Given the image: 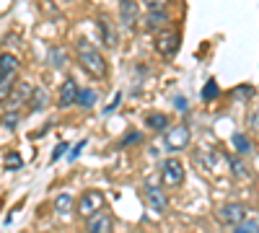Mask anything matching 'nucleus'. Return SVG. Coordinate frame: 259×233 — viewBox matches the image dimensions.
<instances>
[{"label":"nucleus","mask_w":259,"mask_h":233,"mask_svg":"<svg viewBox=\"0 0 259 233\" xmlns=\"http://www.w3.org/2000/svg\"><path fill=\"white\" fill-rule=\"evenodd\" d=\"M75 52H78V65L89 73L91 78H96V80L106 78V73H109V65H106L104 55L91 44V41L78 39V41H75Z\"/></svg>","instance_id":"nucleus-1"},{"label":"nucleus","mask_w":259,"mask_h":233,"mask_svg":"<svg viewBox=\"0 0 259 233\" xmlns=\"http://www.w3.org/2000/svg\"><path fill=\"white\" fill-rule=\"evenodd\" d=\"M104 205H106L104 192H99V189H85V192L78 197V202H75V213L89 220V218L104 213Z\"/></svg>","instance_id":"nucleus-2"},{"label":"nucleus","mask_w":259,"mask_h":233,"mask_svg":"<svg viewBox=\"0 0 259 233\" xmlns=\"http://www.w3.org/2000/svg\"><path fill=\"white\" fill-rule=\"evenodd\" d=\"M215 220L221 225H241L246 220V205L244 202H223L215 210Z\"/></svg>","instance_id":"nucleus-3"},{"label":"nucleus","mask_w":259,"mask_h":233,"mask_svg":"<svg viewBox=\"0 0 259 233\" xmlns=\"http://www.w3.org/2000/svg\"><path fill=\"white\" fill-rule=\"evenodd\" d=\"M189 140H192L189 124H174V127H168V130L163 132V148L171 151V153L184 151V148L189 145Z\"/></svg>","instance_id":"nucleus-4"},{"label":"nucleus","mask_w":259,"mask_h":233,"mask_svg":"<svg viewBox=\"0 0 259 233\" xmlns=\"http://www.w3.org/2000/svg\"><path fill=\"white\" fill-rule=\"evenodd\" d=\"M158 174H161L163 184H168V187H182V184H184V176H187L184 163H182L179 158H174V156H168V158L161 161Z\"/></svg>","instance_id":"nucleus-5"},{"label":"nucleus","mask_w":259,"mask_h":233,"mask_svg":"<svg viewBox=\"0 0 259 233\" xmlns=\"http://www.w3.org/2000/svg\"><path fill=\"white\" fill-rule=\"evenodd\" d=\"M179 47H182V34H179L177 29L156 34V52H158L161 57H166V60L174 57V55L179 52Z\"/></svg>","instance_id":"nucleus-6"},{"label":"nucleus","mask_w":259,"mask_h":233,"mask_svg":"<svg viewBox=\"0 0 259 233\" xmlns=\"http://www.w3.org/2000/svg\"><path fill=\"white\" fill-rule=\"evenodd\" d=\"M143 195H145V205L153 210V213H166V207H168V197H166V189L153 184V181H148L143 187Z\"/></svg>","instance_id":"nucleus-7"},{"label":"nucleus","mask_w":259,"mask_h":233,"mask_svg":"<svg viewBox=\"0 0 259 233\" xmlns=\"http://www.w3.org/2000/svg\"><path fill=\"white\" fill-rule=\"evenodd\" d=\"M78 94H80V86L75 83V78H65L62 86H60V96H57V107L60 109H70L78 104Z\"/></svg>","instance_id":"nucleus-8"},{"label":"nucleus","mask_w":259,"mask_h":233,"mask_svg":"<svg viewBox=\"0 0 259 233\" xmlns=\"http://www.w3.org/2000/svg\"><path fill=\"white\" fill-rule=\"evenodd\" d=\"M119 21L124 31H135L138 29V21H140V8L135 0H119Z\"/></svg>","instance_id":"nucleus-9"},{"label":"nucleus","mask_w":259,"mask_h":233,"mask_svg":"<svg viewBox=\"0 0 259 233\" xmlns=\"http://www.w3.org/2000/svg\"><path fill=\"white\" fill-rule=\"evenodd\" d=\"M114 230V218L109 213H99L85 220V233H112Z\"/></svg>","instance_id":"nucleus-10"},{"label":"nucleus","mask_w":259,"mask_h":233,"mask_svg":"<svg viewBox=\"0 0 259 233\" xmlns=\"http://www.w3.org/2000/svg\"><path fill=\"white\" fill-rule=\"evenodd\" d=\"M166 26H168L166 11H148V16H145V29H148L150 34H161V31H166Z\"/></svg>","instance_id":"nucleus-11"},{"label":"nucleus","mask_w":259,"mask_h":233,"mask_svg":"<svg viewBox=\"0 0 259 233\" xmlns=\"http://www.w3.org/2000/svg\"><path fill=\"white\" fill-rule=\"evenodd\" d=\"M18 73V57L11 52L0 55V78H16Z\"/></svg>","instance_id":"nucleus-12"},{"label":"nucleus","mask_w":259,"mask_h":233,"mask_svg":"<svg viewBox=\"0 0 259 233\" xmlns=\"http://www.w3.org/2000/svg\"><path fill=\"white\" fill-rule=\"evenodd\" d=\"M145 127L153 132H166L168 130V117L163 112H150V114H145Z\"/></svg>","instance_id":"nucleus-13"},{"label":"nucleus","mask_w":259,"mask_h":233,"mask_svg":"<svg viewBox=\"0 0 259 233\" xmlns=\"http://www.w3.org/2000/svg\"><path fill=\"white\" fill-rule=\"evenodd\" d=\"M96 24H99V31H101V36L106 41V47H117V31L112 29V21L106 18V16H99Z\"/></svg>","instance_id":"nucleus-14"},{"label":"nucleus","mask_w":259,"mask_h":233,"mask_svg":"<svg viewBox=\"0 0 259 233\" xmlns=\"http://www.w3.org/2000/svg\"><path fill=\"white\" fill-rule=\"evenodd\" d=\"M50 104V94L45 88H34L31 91V99H29V109L31 112H39V109H45Z\"/></svg>","instance_id":"nucleus-15"},{"label":"nucleus","mask_w":259,"mask_h":233,"mask_svg":"<svg viewBox=\"0 0 259 233\" xmlns=\"http://www.w3.org/2000/svg\"><path fill=\"white\" fill-rule=\"evenodd\" d=\"M231 143H233V151L239 153V156H249V153H251V140H249L244 132H236V135L231 137Z\"/></svg>","instance_id":"nucleus-16"},{"label":"nucleus","mask_w":259,"mask_h":233,"mask_svg":"<svg viewBox=\"0 0 259 233\" xmlns=\"http://www.w3.org/2000/svg\"><path fill=\"white\" fill-rule=\"evenodd\" d=\"M73 210V197L70 195H57L55 197V213L57 215H70Z\"/></svg>","instance_id":"nucleus-17"},{"label":"nucleus","mask_w":259,"mask_h":233,"mask_svg":"<svg viewBox=\"0 0 259 233\" xmlns=\"http://www.w3.org/2000/svg\"><path fill=\"white\" fill-rule=\"evenodd\" d=\"M47 57L52 62V68H65L68 65V52H65V47H52Z\"/></svg>","instance_id":"nucleus-18"},{"label":"nucleus","mask_w":259,"mask_h":233,"mask_svg":"<svg viewBox=\"0 0 259 233\" xmlns=\"http://www.w3.org/2000/svg\"><path fill=\"white\" fill-rule=\"evenodd\" d=\"M16 91V78H0V104L8 101Z\"/></svg>","instance_id":"nucleus-19"},{"label":"nucleus","mask_w":259,"mask_h":233,"mask_svg":"<svg viewBox=\"0 0 259 233\" xmlns=\"http://www.w3.org/2000/svg\"><path fill=\"white\" fill-rule=\"evenodd\" d=\"M228 166H231V171H233V176L236 179H249V168L241 163V158H228Z\"/></svg>","instance_id":"nucleus-20"},{"label":"nucleus","mask_w":259,"mask_h":233,"mask_svg":"<svg viewBox=\"0 0 259 233\" xmlns=\"http://www.w3.org/2000/svg\"><path fill=\"white\" fill-rule=\"evenodd\" d=\"M94 104H96V91H91V88H80V94H78V107L91 109Z\"/></svg>","instance_id":"nucleus-21"},{"label":"nucleus","mask_w":259,"mask_h":233,"mask_svg":"<svg viewBox=\"0 0 259 233\" xmlns=\"http://www.w3.org/2000/svg\"><path fill=\"white\" fill-rule=\"evenodd\" d=\"M18 112L16 109H11V112H6L3 117H0V124H3L6 127V130H16V127H18Z\"/></svg>","instance_id":"nucleus-22"},{"label":"nucleus","mask_w":259,"mask_h":233,"mask_svg":"<svg viewBox=\"0 0 259 233\" xmlns=\"http://www.w3.org/2000/svg\"><path fill=\"white\" fill-rule=\"evenodd\" d=\"M21 166H24V158H21V153H16V151L6 153V168H8V171H18Z\"/></svg>","instance_id":"nucleus-23"},{"label":"nucleus","mask_w":259,"mask_h":233,"mask_svg":"<svg viewBox=\"0 0 259 233\" xmlns=\"http://www.w3.org/2000/svg\"><path fill=\"white\" fill-rule=\"evenodd\" d=\"M218 96H221L218 83H215V80H207V83H205V88H202V99H205V101H215Z\"/></svg>","instance_id":"nucleus-24"},{"label":"nucleus","mask_w":259,"mask_h":233,"mask_svg":"<svg viewBox=\"0 0 259 233\" xmlns=\"http://www.w3.org/2000/svg\"><path fill=\"white\" fill-rule=\"evenodd\" d=\"M233 233H259V223L256 220H244L241 225H236Z\"/></svg>","instance_id":"nucleus-25"},{"label":"nucleus","mask_w":259,"mask_h":233,"mask_svg":"<svg viewBox=\"0 0 259 233\" xmlns=\"http://www.w3.org/2000/svg\"><path fill=\"white\" fill-rule=\"evenodd\" d=\"M231 96H233V99H244V101H249V99L254 96V88H251V86H239V88H233V91H231Z\"/></svg>","instance_id":"nucleus-26"},{"label":"nucleus","mask_w":259,"mask_h":233,"mask_svg":"<svg viewBox=\"0 0 259 233\" xmlns=\"http://www.w3.org/2000/svg\"><path fill=\"white\" fill-rule=\"evenodd\" d=\"M143 140V135L138 132V130H130L124 137H122V145H135V143H140Z\"/></svg>","instance_id":"nucleus-27"},{"label":"nucleus","mask_w":259,"mask_h":233,"mask_svg":"<svg viewBox=\"0 0 259 233\" xmlns=\"http://www.w3.org/2000/svg\"><path fill=\"white\" fill-rule=\"evenodd\" d=\"M168 3H171V0H145L148 11H166Z\"/></svg>","instance_id":"nucleus-28"},{"label":"nucleus","mask_w":259,"mask_h":233,"mask_svg":"<svg viewBox=\"0 0 259 233\" xmlns=\"http://www.w3.org/2000/svg\"><path fill=\"white\" fill-rule=\"evenodd\" d=\"M65 151H68V143H62V145H57V148H55V153H52V161H57V158H60V156H62Z\"/></svg>","instance_id":"nucleus-29"},{"label":"nucleus","mask_w":259,"mask_h":233,"mask_svg":"<svg viewBox=\"0 0 259 233\" xmlns=\"http://www.w3.org/2000/svg\"><path fill=\"white\" fill-rule=\"evenodd\" d=\"M119 99H122V94H117V96H114V101L109 104V107H106V114H112V112H114V109L119 107Z\"/></svg>","instance_id":"nucleus-30"}]
</instances>
